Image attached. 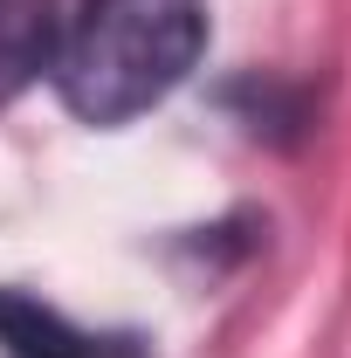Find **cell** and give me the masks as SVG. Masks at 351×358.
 <instances>
[{
  "label": "cell",
  "mask_w": 351,
  "mask_h": 358,
  "mask_svg": "<svg viewBox=\"0 0 351 358\" xmlns=\"http://www.w3.org/2000/svg\"><path fill=\"white\" fill-rule=\"evenodd\" d=\"M207 42V0H83L55 35V90L83 124H124L166 103Z\"/></svg>",
  "instance_id": "6da1fadb"
},
{
  "label": "cell",
  "mask_w": 351,
  "mask_h": 358,
  "mask_svg": "<svg viewBox=\"0 0 351 358\" xmlns=\"http://www.w3.org/2000/svg\"><path fill=\"white\" fill-rule=\"evenodd\" d=\"M0 345L7 358H152L131 331H83L21 289H0Z\"/></svg>",
  "instance_id": "7a4b0ae2"
},
{
  "label": "cell",
  "mask_w": 351,
  "mask_h": 358,
  "mask_svg": "<svg viewBox=\"0 0 351 358\" xmlns=\"http://www.w3.org/2000/svg\"><path fill=\"white\" fill-rule=\"evenodd\" d=\"M55 0H0V110L55 62Z\"/></svg>",
  "instance_id": "3957f363"
}]
</instances>
